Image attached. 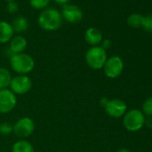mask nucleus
Returning <instances> with one entry per match:
<instances>
[{
  "label": "nucleus",
  "instance_id": "b1692460",
  "mask_svg": "<svg viewBox=\"0 0 152 152\" xmlns=\"http://www.w3.org/2000/svg\"><path fill=\"white\" fill-rule=\"evenodd\" d=\"M70 0H55V2L58 5H66Z\"/></svg>",
  "mask_w": 152,
  "mask_h": 152
},
{
  "label": "nucleus",
  "instance_id": "412c9836",
  "mask_svg": "<svg viewBox=\"0 0 152 152\" xmlns=\"http://www.w3.org/2000/svg\"><path fill=\"white\" fill-rule=\"evenodd\" d=\"M146 31L152 33V15H148L146 16H143L142 21V26H141Z\"/></svg>",
  "mask_w": 152,
  "mask_h": 152
},
{
  "label": "nucleus",
  "instance_id": "4be33fe9",
  "mask_svg": "<svg viewBox=\"0 0 152 152\" xmlns=\"http://www.w3.org/2000/svg\"><path fill=\"white\" fill-rule=\"evenodd\" d=\"M7 9L10 14H15L18 11L19 7H18V5L15 1V2H9L7 7Z\"/></svg>",
  "mask_w": 152,
  "mask_h": 152
},
{
  "label": "nucleus",
  "instance_id": "dca6fc26",
  "mask_svg": "<svg viewBox=\"0 0 152 152\" xmlns=\"http://www.w3.org/2000/svg\"><path fill=\"white\" fill-rule=\"evenodd\" d=\"M12 26H13V29H14L15 31H16V32H23L28 29L29 23H28V21H27V19L25 17L19 16L14 21Z\"/></svg>",
  "mask_w": 152,
  "mask_h": 152
},
{
  "label": "nucleus",
  "instance_id": "f8f14e48",
  "mask_svg": "<svg viewBox=\"0 0 152 152\" xmlns=\"http://www.w3.org/2000/svg\"><path fill=\"white\" fill-rule=\"evenodd\" d=\"M84 39L89 45H91V47H95L99 46L101 43V41L103 40V35L99 29L91 27L86 30L84 33Z\"/></svg>",
  "mask_w": 152,
  "mask_h": 152
},
{
  "label": "nucleus",
  "instance_id": "20e7f679",
  "mask_svg": "<svg viewBox=\"0 0 152 152\" xmlns=\"http://www.w3.org/2000/svg\"><path fill=\"white\" fill-rule=\"evenodd\" d=\"M146 124V118L143 113L139 109L127 111L123 116V124L129 132H138Z\"/></svg>",
  "mask_w": 152,
  "mask_h": 152
},
{
  "label": "nucleus",
  "instance_id": "aec40b11",
  "mask_svg": "<svg viewBox=\"0 0 152 152\" xmlns=\"http://www.w3.org/2000/svg\"><path fill=\"white\" fill-rule=\"evenodd\" d=\"M144 115L152 116V97L147 99L142 105V111Z\"/></svg>",
  "mask_w": 152,
  "mask_h": 152
},
{
  "label": "nucleus",
  "instance_id": "7ed1b4c3",
  "mask_svg": "<svg viewBox=\"0 0 152 152\" xmlns=\"http://www.w3.org/2000/svg\"><path fill=\"white\" fill-rule=\"evenodd\" d=\"M107 59V51L100 46L90 48L85 54V61L87 65L93 70L103 69Z\"/></svg>",
  "mask_w": 152,
  "mask_h": 152
},
{
  "label": "nucleus",
  "instance_id": "9b49d317",
  "mask_svg": "<svg viewBox=\"0 0 152 152\" xmlns=\"http://www.w3.org/2000/svg\"><path fill=\"white\" fill-rule=\"evenodd\" d=\"M27 39L22 36V35H17L15 37H13L12 39L10 40V45H9V51L11 52V55H15V54H21L23 53V51L27 48Z\"/></svg>",
  "mask_w": 152,
  "mask_h": 152
},
{
  "label": "nucleus",
  "instance_id": "ddd939ff",
  "mask_svg": "<svg viewBox=\"0 0 152 152\" xmlns=\"http://www.w3.org/2000/svg\"><path fill=\"white\" fill-rule=\"evenodd\" d=\"M14 33L15 31L12 24L5 21H0V44L10 42L14 37Z\"/></svg>",
  "mask_w": 152,
  "mask_h": 152
},
{
  "label": "nucleus",
  "instance_id": "6e6552de",
  "mask_svg": "<svg viewBox=\"0 0 152 152\" xmlns=\"http://www.w3.org/2000/svg\"><path fill=\"white\" fill-rule=\"evenodd\" d=\"M17 105V97L10 89L0 90V114L12 112Z\"/></svg>",
  "mask_w": 152,
  "mask_h": 152
},
{
  "label": "nucleus",
  "instance_id": "39448f33",
  "mask_svg": "<svg viewBox=\"0 0 152 152\" xmlns=\"http://www.w3.org/2000/svg\"><path fill=\"white\" fill-rule=\"evenodd\" d=\"M124 64L123 59L118 56H112L107 57L103 71L105 75L109 79H115L122 74Z\"/></svg>",
  "mask_w": 152,
  "mask_h": 152
},
{
  "label": "nucleus",
  "instance_id": "f03ea898",
  "mask_svg": "<svg viewBox=\"0 0 152 152\" xmlns=\"http://www.w3.org/2000/svg\"><path fill=\"white\" fill-rule=\"evenodd\" d=\"M10 66L18 75H28L34 69L35 61L28 54H15L10 56Z\"/></svg>",
  "mask_w": 152,
  "mask_h": 152
},
{
  "label": "nucleus",
  "instance_id": "6ab92c4d",
  "mask_svg": "<svg viewBox=\"0 0 152 152\" xmlns=\"http://www.w3.org/2000/svg\"><path fill=\"white\" fill-rule=\"evenodd\" d=\"M13 133V124L8 122H3L0 124V134L7 136Z\"/></svg>",
  "mask_w": 152,
  "mask_h": 152
},
{
  "label": "nucleus",
  "instance_id": "1a4fd4ad",
  "mask_svg": "<svg viewBox=\"0 0 152 152\" xmlns=\"http://www.w3.org/2000/svg\"><path fill=\"white\" fill-rule=\"evenodd\" d=\"M104 108L107 115L112 118H120L127 112V105L124 100L119 99H108Z\"/></svg>",
  "mask_w": 152,
  "mask_h": 152
},
{
  "label": "nucleus",
  "instance_id": "a211bd4d",
  "mask_svg": "<svg viewBox=\"0 0 152 152\" xmlns=\"http://www.w3.org/2000/svg\"><path fill=\"white\" fill-rule=\"evenodd\" d=\"M50 0H30V5L36 10L44 9L48 6Z\"/></svg>",
  "mask_w": 152,
  "mask_h": 152
},
{
  "label": "nucleus",
  "instance_id": "a878e982",
  "mask_svg": "<svg viewBox=\"0 0 152 152\" xmlns=\"http://www.w3.org/2000/svg\"><path fill=\"white\" fill-rule=\"evenodd\" d=\"M116 152H131V151L129 149H127V148H120Z\"/></svg>",
  "mask_w": 152,
  "mask_h": 152
},
{
  "label": "nucleus",
  "instance_id": "393cba45",
  "mask_svg": "<svg viewBox=\"0 0 152 152\" xmlns=\"http://www.w3.org/2000/svg\"><path fill=\"white\" fill-rule=\"evenodd\" d=\"M107 101H108V99H107V98H102V99H100V105L104 107L106 106V104L107 103Z\"/></svg>",
  "mask_w": 152,
  "mask_h": 152
},
{
  "label": "nucleus",
  "instance_id": "f3484780",
  "mask_svg": "<svg viewBox=\"0 0 152 152\" xmlns=\"http://www.w3.org/2000/svg\"><path fill=\"white\" fill-rule=\"evenodd\" d=\"M143 15L140 14H132L127 18V23L132 28H140L142 26Z\"/></svg>",
  "mask_w": 152,
  "mask_h": 152
},
{
  "label": "nucleus",
  "instance_id": "2eb2a0df",
  "mask_svg": "<svg viewBox=\"0 0 152 152\" xmlns=\"http://www.w3.org/2000/svg\"><path fill=\"white\" fill-rule=\"evenodd\" d=\"M12 75L10 72L5 68L0 67V90L8 89L12 81Z\"/></svg>",
  "mask_w": 152,
  "mask_h": 152
},
{
  "label": "nucleus",
  "instance_id": "9d476101",
  "mask_svg": "<svg viewBox=\"0 0 152 152\" xmlns=\"http://www.w3.org/2000/svg\"><path fill=\"white\" fill-rule=\"evenodd\" d=\"M61 15L63 19L70 23H77L81 22L83 17L81 8L74 5H64Z\"/></svg>",
  "mask_w": 152,
  "mask_h": 152
},
{
  "label": "nucleus",
  "instance_id": "bb28decb",
  "mask_svg": "<svg viewBox=\"0 0 152 152\" xmlns=\"http://www.w3.org/2000/svg\"><path fill=\"white\" fill-rule=\"evenodd\" d=\"M6 1H7V2L9 3V2H15V0H6Z\"/></svg>",
  "mask_w": 152,
  "mask_h": 152
},
{
  "label": "nucleus",
  "instance_id": "0eeeda50",
  "mask_svg": "<svg viewBox=\"0 0 152 152\" xmlns=\"http://www.w3.org/2000/svg\"><path fill=\"white\" fill-rule=\"evenodd\" d=\"M10 90L17 95H24L28 93L31 87L32 82L28 75H16L12 78L10 83Z\"/></svg>",
  "mask_w": 152,
  "mask_h": 152
},
{
  "label": "nucleus",
  "instance_id": "5701e85b",
  "mask_svg": "<svg viewBox=\"0 0 152 152\" xmlns=\"http://www.w3.org/2000/svg\"><path fill=\"white\" fill-rule=\"evenodd\" d=\"M101 48H104L106 51H107V49H108L110 47H111V41L109 40V39H103L102 41H101Z\"/></svg>",
  "mask_w": 152,
  "mask_h": 152
},
{
  "label": "nucleus",
  "instance_id": "4468645a",
  "mask_svg": "<svg viewBox=\"0 0 152 152\" xmlns=\"http://www.w3.org/2000/svg\"><path fill=\"white\" fill-rule=\"evenodd\" d=\"M12 152H34V147L30 141L20 140L12 146Z\"/></svg>",
  "mask_w": 152,
  "mask_h": 152
},
{
  "label": "nucleus",
  "instance_id": "423d86ee",
  "mask_svg": "<svg viewBox=\"0 0 152 152\" xmlns=\"http://www.w3.org/2000/svg\"><path fill=\"white\" fill-rule=\"evenodd\" d=\"M35 130V123L34 121L28 117L24 116L18 119L13 124V132L22 140L30 137Z\"/></svg>",
  "mask_w": 152,
  "mask_h": 152
},
{
  "label": "nucleus",
  "instance_id": "f257e3e1",
  "mask_svg": "<svg viewBox=\"0 0 152 152\" xmlns=\"http://www.w3.org/2000/svg\"><path fill=\"white\" fill-rule=\"evenodd\" d=\"M63 22L61 13L56 8H48L44 10L38 18L39 27L48 31H54L58 30Z\"/></svg>",
  "mask_w": 152,
  "mask_h": 152
}]
</instances>
